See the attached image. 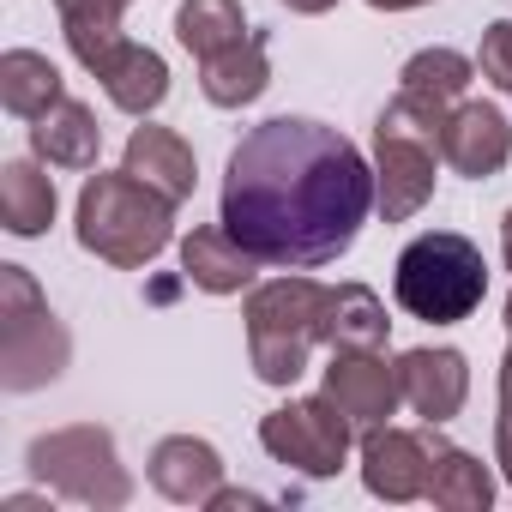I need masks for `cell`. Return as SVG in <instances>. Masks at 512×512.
Segmentation results:
<instances>
[{"label":"cell","instance_id":"52a82bcc","mask_svg":"<svg viewBox=\"0 0 512 512\" xmlns=\"http://www.w3.org/2000/svg\"><path fill=\"white\" fill-rule=\"evenodd\" d=\"M31 476L49 482L61 500H79V506H97V512H121L133 500V476L121 470L115 458V434L97 428V422H73V428H55V434H37L31 452H25Z\"/></svg>","mask_w":512,"mask_h":512},{"label":"cell","instance_id":"d4e9b609","mask_svg":"<svg viewBox=\"0 0 512 512\" xmlns=\"http://www.w3.org/2000/svg\"><path fill=\"white\" fill-rule=\"evenodd\" d=\"M428 500H434L440 512H488V506H494V476H488L482 458H470V452H458V446H440Z\"/></svg>","mask_w":512,"mask_h":512},{"label":"cell","instance_id":"277c9868","mask_svg":"<svg viewBox=\"0 0 512 512\" xmlns=\"http://www.w3.org/2000/svg\"><path fill=\"white\" fill-rule=\"evenodd\" d=\"M247 356H253V374L266 386H296L314 362V344L320 338V320H326V284L314 278H272V284H253L247 290Z\"/></svg>","mask_w":512,"mask_h":512},{"label":"cell","instance_id":"7402d4cb","mask_svg":"<svg viewBox=\"0 0 512 512\" xmlns=\"http://www.w3.org/2000/svg\"><path fill=\"white\" fill-rule=\"evenodd\" d=\"M0 223H7V235L31 241L55 223V181L19 157V163H0Z\"/></svg>","mask_w":512,"mask_h":512},{"label":"cell","instance_id":"d6a6232c","mask_svg":"<svg viewBox=\"0 0 512 512\" xmlns=\"http://www.w3.org/2000/svg\"><path fill=\"white\" fill-rule=\"evenodd\" d=\"M506 332H512V296H506Z\"/></svg>","mask_w":512,"mask_h":512},{"label":"cell","instance_id":"4dcf8cb0","mask_svg":"<svg viewBox=\"0 0 512 512\" xmlns=\"http://www.w3.org/2000/svg\"><path fill=\"white\" fill-rule=\"evenodd\" d=\"M368 7H380V13H410V7H428V0H368Z\"/></svg>","mask_w":512,"mask_h":512},{"label":"cell","instance_id":"f1b7e54d","mask_svg":"<svg viewBox=\"0 0 512 512\" xmlns=\"http://www.w3.org/2000/svg\"><path fill=\"white\" fill-rule=\"evenodd\" d=\"M284 7H290V13H308V19H314V13H332L338 0H284Z\"/></svg>","mask_w":512,"mask_h":512},{"label":"cell","instance_id":"5b68a950","mask_svg":"<svg viewBox=\"0 0 512 512\" xmlns=\"http://www.w3.org/2000/svg\"><path fill=\"white\" fill-rule=\"evenodd\" d=\"M440 127H446V109L410 103L404 91L380 109V121H374V205L386 223H410L434 199Z\"/></svg>","mask_w":512,"mask_h":512},{"label":"cell","instance_id":"6da1fadb","mask_svg":"<svg viewBox=\"0 0 512 512\" xmlns=\"http://www.w3.org/2000/svg\"><path fill=\"white\" fill-rule=\"evenodd\" d=\"M374 211V163L326 121L272 115L223 169V229L260 266L314 272L356 247Z\"/></svg>","mask_w":512,"mask_h":512},{"label":"cell","instance_id":"5bb4252c","mask_svg":"<svg viewBox=\"0 0 512 512\" xmlns=\"http://www.w3.org/2000/svg\"><path fill=\"white\" fill-rule=\"evenodd\" d=\"M151 488L175 506H205L217 488H223V458L211 440H193V434H169L157 440L151 452Z\"/></svg>","mask_w":512,"mask_h":512},{"label":"cell","instance_id":"8992f818","mask_svg":"<svg viewBox=\"0 0 512 512\" xmlns=\"http://www.w3.org/2000/svg\"><path fill=\"white\" fill-rule=\"evenodd\" d=\"M67 362H73V338L43 302L37 278L25 266H0V386L37 392L61 380Z\"/></svg>","mask_w":512,"mask_h":512},{"label":"cell","instance_id":"ac0fdd59","mask_svg":"<svg viewBox=\"0 0 512 512\" xmlns=\"http://www.w3.org/2000/svg\"><path fill=\"white\" fill-rule=\"evenodd\" d=\"M55 13H61V31H67V49L79 55V67L97 79L133 37L121 31V13H127V0H55Z\"/></svg>","mask_w":512,"mask_h":512},{"label":"cell","instance_id":"44dd1931","mask_svg":"<svg viewBox=\"0 0 512 512\" xmlns=\"http://www.w3.org/2000/svg\"><path fill=\"white\" fill-rule=\"evenodd\" d=\"M61 97H67V79H61V67L49 55H37V49H7L0 55V103H7V115L37 121Z\"/></svg>","mask_w":512,"mask_h":512},{"label":"cell","instance_id":"484cf974","mask_svg":"<svg viewBox=\"0 0 512 512\" xmlns=\"http://www.w3.org/2000/svg\"><path fill=\"white\" fill-rule=\"evenodd\" d=\"M476 67H482V79H488L494 91L512 97V19H494V25L482 31V55H476Z\"/></svg>","mask_w":512,"mask_h":512},{"label":"cell","instance_id":"9a60e30c","mask_svg":"<svg viewBox=\"0 0 512 512\" xmlns=\"http://www.w3.org/2000/svg\"><path fill=\"white\" fill-rule=\"evenodd\" d=\"M253 272H260V260L217 223H205V229H193L187 241H181V278L193 284V290H205V296H235V290H253Z\"/></svg>","mask_w":512,"mask_h":512},{"label":"cell","instance_id":"4316f807","mask_svg":"<svg viewBox=\"0 0 512 512\" xmlns=\"http://www.w3.org/2000/svg\"><path fill=\"white\" fill-rule=\"evenodd\" d=\"M494 464H500V476L512 482V410L494 416Z\"/></svg>","mask_w":512,"mask_h":512},{"label":"cell","instance_id":"3957f363","mask_svg":"<svg viewBox=\"0 0 512 512\" xmlns=\"http://www.w3.org/2000/svg\"><path fill=\"white\" fill-rule=\"evenodd\" d=\"M392 296L410 320L428 326H458L482 308L488 296V266H482V247L458 229H428L398 253V272H392Z\"/></svg>","mask_w":512,"mask_h":512},{"label":"cell","instance_id":"ba28073f","mask_svg":"<svg viewBox=\"0 0 512 512\" xmlns=\"http://www.w3.org/2000/svg\"><path fill=\"white\" fill-rule=\"evenodd\" d=\"M350 440H356V422L320 392V398H290L284 410H272L260 422V446L302 470V476H338L344 458H350Z\"/></svg>","mask_w":512,"mask_h":512},{"label":"cell","instance_id":"f546056e","mask_svg":"<svg viewBox=\"0 0 512 512\" xmlns=\"http://www.w3.org/2000/svg\"><path fill=\"white\" fill-rule=\"evenodd\" d=\"M500 410H512V350H506V362H500Z\"/></svg>","mask_w":512,"mask_h":512},{"label":"cell","instance_id":"2e32d148","mask_svg":"<svg viewBox=\"0 0 512 512\" xmlns=\"http://www.w3.org/2000/svg\"><path fill=\"white\" fill-rule=\"evenodd\" d=\"M266 85H272L266 31H247V37L229 43L223 55L199 61V91H205V103H217V109H247V103H260Z\"/></svg>","mask_w":512,"mask_h":512},{"label":"cell","instance_id":"7c38bea8","mask_svg":"<svg viewBox=\"0 0 512 512\" xmlns=\"http://www.w3.org/2000/svg\"><path fill=\"white\" fill-rule=\"evenodd\" d=\"M398 386L422 422H452L470 398V362H464V350H428L422 344V350L398 356Z\"/></svg>","mask_w":512,"mask_h":512},{"label":"cell","instance_id":"8fae6325","mask_svg":"<svg viewBox=\"0 0 512 512\" xmlns=\"http://www.w3.org/2000/svg\"><path fill=\"white\" fill-rule=\"evenodd\" d=\"M512 157V121L494 109V103H458L440 127V163H452L458 175L470 181H488L500 175Z\"/></svg>","mask_w":512,"mask_h":512},{"label":"cell","instance_id":"603a6c76","mask_svg":"<svg viewBox=\"0 0 512 512\" xmlns=\"http://www.w3.org/2000/svg\"><path fill=\"white\" fill-rule=\"evenodd\" d=\"M470 61L458 55V49H422V55H410L404 61V73H398V91L410 97V103H428V109H458L464 103V91H470Z\"/></svg>","mask_w":512,"mask_h":512},{"label":"cell","instance_id":"9c48e42d","mask_svg":"<svg viewBox=\"0 0 512 512\" xmlns=\"http://www.w3.org/2000/svg\"><path fill=\"white\" fill-rule=\"evenodd\" d=\"M440 422H428L422 434H410V428H368L362 434V482H368V494L374 500H392V506H404V500H422L428 494V482H434V464H440Z\"/></svg>","mask_w":512,"mask_h":512},{"label":"cell","instance_id":"1f68e13d","mask_svg":"<svg viewBox=\"0 0 512 512\" xmlns=\"http://www.w3.org/2000/svg\"><path fill=\"white\" fill-rule=\"evenodd\" d=\"M500 253H506V272H512V211L500 217Z\"/></svg>","mask_w":512,"mask_h":512},{"label":"cell","instance_id":"30bf717a","mask_svg":"<svg viewBox=\"0 0 512 512\" xmlns=\"http://www.w3.org/2000/svg\"><path fill=\"white\" fill-rule=\"evenodd\" d=\"M326 398L356 422V434L386 428L398 416V404H404L398 362H386L380 350H332V362H326Z\"/></svg>","mask_w":512,"mask_h":512},{"label":"cell","instance_id":"ffe728a7","mask_svg":"<svg viewBox=\"0 0 512 512\" xmlns=\"http://www.w3.org/2000/svg\"><path fill=\"white\" fill-rule=\"evenodd\" d=\"M97 85L109 91V103L121 109V115H151V109H163V97H169V67H163V55L157 49H145V43H127L103 73H97Z\"/></svg>","mask_w":512,"mask_h":512},{"label":"cell","instance_id":"7a4b0ae2","mask_svg":"<svg viewBox=\"0 0 512 512\" xmlns=\"http://www.w3.org/2000/svg\"><path fill=\"white\" fill-rule=\"evenodd\" d=\"M175 241V205L127 169H97L79 187V247L121 272H145Z\"/></svg>","mask_w":512,"mask_h":512},{"label":"cell","instance_id":"d6986e66","mask_svg":"<svg viewBox=\"0 0 512 512\" xmlns=\"http://www.w3.org/2000/svg\"><path fill=\"white\" fill-rule=\"evenodd\" d=\"M386 302L368 290V284H338L326 290V320H320V338L332 350H386Z\"/></svg>","mask_w":512,"mask_h":512},{"label":"cell","instance_id":"4fadbf2b","mask_svg":"<svg viewBox=\"0 0 512 512\" xmlns=\"http://www.w3.org/2000/svg\"><path fill=\"white\" fill-rule=\"evenodd\" d=\"M127 175H139L145 187H157L169 205L193 199V181H199V163H193V145L175 133V127H133L127 133V157H121Z\"/></svg>","mask_w":512,"mask_h":512},{"label":"cell","instance_id":"83f0119b","mask_svg":"<svg viewBox=\"0 0 512 512\" xmlns=\"http://www.w3.org/2000/svg\"><path fill=\"white\" fill-rule=\"evenodd\" d=\"M205 506H211V512H247V506H266V500H260V494H235V488H217Z\"/></svg>","mask_w":512,"mask_h":512},{"label":"cell","instance_id":"cb8c5ba5","mask_svg":"<svg viewBox=\"0 0 512 512\" xmlns=\"http://www.w3.org/2000/svg\"><path fill=\"white\" fill-rule=\"evenodd\" d=\"M175 37L193 61H211L223 55L229 43L247 37V19H241V0H181L175 7Z\"/></svg>","mask_w":512,"mask_h":512},{"label":"cell","instance_id":"e0dca14e","mask_svg":"<svg viewBox=\"0 0 512 512\" xmlns=\"http://www.w3.org/2000/svg\"><path fill=\"white\" fill-rule=\"evenodd\" d=\"M31 151H37V163H49V169H97L103 127H97V115H91L85 103L61 97L49 115L31 121Z\"/></svg>","mask_w":512,"mask_h":512}]
</instances>
